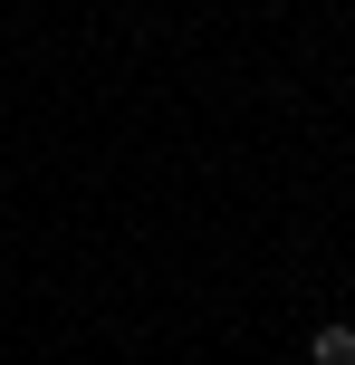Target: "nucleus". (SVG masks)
<instances>
[{"label":"nucleus","instance_id":"1","mask_svg":"<svg viewBox=\"0 0 355 365\" xmlns=\"http://www.w3.org/2000/svg\"><path fill=\"white\" fill-rule=\"evenodd\" d=\"M307 365H355V327H337V317H327V327L307 336Z\"/></svg>","mask_w":355,"mask_h":365}]
</instances>
